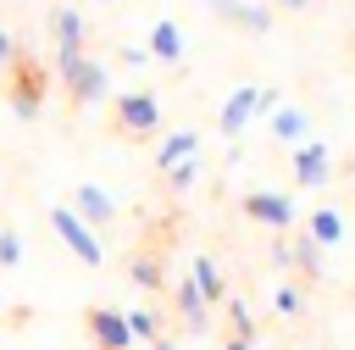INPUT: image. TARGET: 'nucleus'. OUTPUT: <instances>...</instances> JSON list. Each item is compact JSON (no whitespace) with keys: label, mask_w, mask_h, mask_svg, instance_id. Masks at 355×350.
Instances as JSON below:
<instances>
[{"label":"nucleus","mask_w":355,"mask_h":350,"mask_svg":"<svg viewBox=\"0 0 355 350\" xmlns=\"http://www.w3.org/2000/svg\"><path fill=\"white\" fill-rule=\"evenodd\" d=\"M222 350H250V344H244V339H227V344H222Z\"/></svg>","instance_id":"obj_28"},{"label":"nucleus","mask_w":355,"mask_h":350,"mask_svg":"<svg viewBox=\"0 0 355 350\" xmlns=\"http://www.w3.org/2000/svg\"><path fill=\"white\" fill-rule=\"evenodd\" d=\"M178 311H183V322H189V333H205V328H211V306L200 300V289H194L189 278L178 283Z\"/></svg>","instance_id":"obj_17"},{"label":"nucleus","mask_w":355,"mask_h":350,"mask_svg":"<svg viewBox=\"0 0 355 350\" xmlns=\"http://www.w3.org/2000/svg\"><path fill=\"white\" fill-rule=\"evenodd\" d=\"M11 111H17L22 122H33V117L44 111V72H39V67H22V72H17V83H11Z\"/></svg>","instance_id":"obj_9"},{"label":"nucleus","mask_w":355,"mask_h":350,"mask_svg":"<svg viewBox=\"0 0 355 350\" xmlns=\"http://www.w3.org/2000/svg\"><path fill=\"white\" fill-rule=\"evenodd\" d=\"M150 61H161V67H178L183 56H189V39H183V28L172 22V17H155L150 22Z\"/></svg>","instance_id":"obj_7"},{"label":"nucleus","mask_w":355,"mask_h":350,"mask_svg":"<svg viewBox=\"0 0 355 350\" xmlns=\"http://www.w3.org/2000/svg\"><path fill=\"white\" fill-rule=\"evenodd\" d=\"M100 6H116V0H100Z\"/></svg>","instance_id":"obj_30"},{"label":"nucleus","mask_w":355,"mask_h":350,"mask_svg":"<svg viewBox=\"0 0 355 350\" xmlns=\"http://www.w3.org/2000/svg\"><path fill=\"white\" fill-rule=\"evenodd\" d=\"M111 111H116V128H122V133H133V139H139V133H155V128H161V117H166V106H161L155 94H144V89L122 94Z\"/></svg>","instance_id":"obj_5"},{"label":"nucleus","mask_w":355,"mask_h":350,"mask_svg":"<svg viewBox=\"0 0 355 350\" xmlns=\"http://www.w3.org/2000/svg\"><path fill=\"white\" fill-rule=\"evenodd\" d=\"M272 261H283V267H294V272H305V278H322V244H316L311 233H300V239H288V244H272Z\"/></svg>","instance_id":"obj_11"},{"label":"nucleus","mask_w":355,"mask_h":350,"mask_svg":"<svg viewBox=\"0 0 355 350\" xmlns=\"http://www.w3.org/2000/svg\"><path fill=\"white\" fill-rule=\"evenodd\" d=\"M50 228H55V239H61L83 267H105V244H100V233H94L72 206H50Z\"/></svg>","instance_id":"obj_2"},{"label":"nucleus","mask_w":355,"mask_h":350,"mask_svg":"<svg viewBox=\"0 0 355 350\" xmlns=\"http://www.w3.org/2000/svg\"><path fill=\"white\" fill-rule=\"evenodd\" d=\"M128 278H133L139 289H155V283H161V267H155L150 256H133V267H128Z\"/></svg>","instance_id":"obj_20"},{"label":"nucleus","mask_w":355,"mask_h":350,"mask_svg":"<svg viewBox=\"0 0 355 350\" xmlns=\"http://www.w3.org/2000/svg\"><path fill=\"white\" fill-rule=\"evenodd\" d=\"M189 156H200V133H194V128H178V133H166V139L155 144V167H161V172H172V167L189 161Z\"/></svg>","instance_id":"obj_13"},{"label":"nucleus","mask_w":355,"mask_h":350,"mask_svg":"<svg viewBox=\"0 0 355 350\" xmlns=\"http://www.w3.org/2000/svg\"><path fill=\"white\" fill-rule=\"evenodd\" d=\"M122 317H128V333H133V339H144V344L161 339V322H155L150 311H122Z\"/></svg>","instance_id":"obj_19"},{"label":"nucleus","mask_w":355,"mask_h":350,"mask_svg":"<svg viewBox=\"0 0 355 350\" xmlns=\"http://www.w3.org/2000/svg\"><path fill=\"white\" fill-rule=\"evenodd\" d=\"M166 178H172V189H194V183H200V156H189V161H178V167H172Z\"/></svg>","instance_id":"obj_21"},{"label":"nucleus","mask_w":355,"mask_h":350,"mask_svg":"<svg viewBox=\"0 0 355 350\" xmlns=\"http://www.w3.org/2000/svg\"><path fill=\"white\" fill-rule=\"evenodd\" d=\"M305 233H311L322 250H333V244H344V217H338L333 206H316V211L305 217Z\"/></svg>","instance_id":"obj_15"},{"label":"nucleus","mask_w":355,"mask_h":350,"mask_svg":"<svg viewBox=\"0 0 355 350\" xmlns=\"http://www.w3.org/2000/svg\"><path fill=\"white\" fill-rule=\"evenodd\" d=\"M261 117V89L255 83H239L227 100H222V111H216V128H222V139H239L250 122Z\"/></svg>","instance_id":"obj_6"},{"label":"nucleus","mask_w":355,"mask_h":350,"mask_svg":"<svg viewBox=\"0 0 355 350\" xmlns=\"http://www.w3.org/2000/svg\"><path fill=\"white\" fill-rule=\"evenodd\" d=\"M150 350H178V339H166V333H161V339H150Z\"/></svg>","instance_id":"obj_27"},{"label":"nucleus","mask_w":355,"mask_h":350,"mask_svg":"<svg viewBox=\"0 0 355 350\" xmlns=\"http://www.w3.org/2000/svg\"><path fill=\"white\" fill-rule=\"evenodd\" d=\"M89 333H94V344H100V350H128V344H133L128 317H122V311H105V306H94V311H89Z\"/></svg>","instance_id":"obj_12"},{"label":"nucleus","mask_w":355,"mask_h":350,"mask_svg":"<svg viewBox=\"0 0 355 350\" xmlns=\"http://www.w3.org/2000/svg\"><path fill=\"white\" fill-rule=\"evenodd\" d=\"M55 78L67 83V94H72L78 106H100V100L111 94V78H105V67H100V61H89V50H83V56L55 61Z\"/></svg>","instance_id":"obj_1"},{"label":"nucleus","mask_w":355,"mask_h":350,"mask_svg":"<svg viewBox=\"0 0 355 350\" xmlns=\"http://www.w3.org/2000/svg\"><path fill=\"white\" fill-rule=\"evenodd\" d=\"M227 317H233V339H244V344H255V317H250V306L244 300H227Z\"/></svg>","instance_id":"obj_18"},{"label":"nucleus","mask_w":355,"mask_h":350,"mask_svg":"<svg viewBox=\"0 0 355 350\" xmlns=\"http://www.w3.org/2000/svg\"><path fill=\"white\" fill-rule=\"evenodd\" d=\"M0 67H17V39L0 28Z\"/></svg>","instance_id":"obj_25"},{"label":"nucleus","mask_w":355,"mask_h":350,"mask_svg":"<svg viewBox=\"0 0 355 350\" xmlns=\"http://www.w3.org/2000/svg\"><path fill=\"white\" fill-rule=\"evenodd\" d=\"M50 33H55V61L83 56V11L78 6H55L50 11Z\"/></svg>","instance_id":"obj_8"},{"label":"nucleus","mask_w":355,"mask_h":350,"mask_svg":"<svg viewBox=\"0 0 355 350\" xmlns=\"http://www.w3.org/2000/svg\"><path fill=\"white\" fill-rule=\"evenodd\" d=\"M211 11H222V22H233V28H244V11H250V0H205Z\"/></svg>","instance_id":"obj_23"},{"label":"nucleus","mask_w":355,"mask_h":350,"mask_svg":"<svg viewBox=\"0 0 355 350\" xmlns=\"http://www.w3.org/2000/svg\"><path fill=\"white\" fill-rule=\"evenodd\" d=\"M122 61H128V67H150V50H139V44H128V50H122Z\"/></svg>","instance_id":"obj_26"},{"label":"nucleus","mask_w":355,"mask_h":350,"mask_svg":"<svg viewBox=\"0 0 355 350\" xmlns=\"http://www.w3.org/2000/svg\"><path fill=\"white\" fill-rule=\"evenodd\" d=\"M272 306H277V311H283V317H300V311H305V294H300V289H294V283H283V289H277V294H272Z\"/></svg>","instance_id":"obj_22"},{"label":"nucleus","mask_w":355,"mask_h":350,"mask_svg":"<svg viewBox=\"0 0 355 350\" xmlns=\"http://www.w3.org/2000/svg\"><path fill=\"white\" fill-rule=\"evenodd\" d=\"M272 6H288V11H300V6H305V0H272Z\"/></svg>","instance_id":"obj_29"},{"label":"nucleus","mask_w":355,"mask_h":350,"mask_svg":"<svg viewBox=\"0 0 355 350\" xmlns=\"http://www.w3.org/2000/svg\"><path fill=\"white\" fill-rule=\"evenodd\" d=\"M244 217L261 222V228H272V233H288L300 222V206L283 189H255V194H244Z\"/></svg>","instance_id":"obj_3"},{"label":"nucleus","mask_w":355,"mask_h":350,"mask_svg":"<svg viewBox=\"0 0 355 350\" xmlns=\"http://www.w3.org/2000/svg\"><path fill=\"white\" fill-rule=\"evenodd\" d=\"M272 133L294 150V144H305V139H311V117H305L300 106H277V111H272Z\"/></svg>","instance_id":"obj_14"},{"label":"nucleus","mask_w":355,"mask_h":350,"mask_svg":"<svg viewBox=\"0 0 355 350\" xmlns=\"http://www.w3.org/2000/svg\"><path fill=\"white\" fill-rule=\"evenodd\" d=\"M189 283L200 289V300H205V306L227 294V283H222V272H216V261H211V256H194V267H189Z\"/></svg>","instance_id":"obj_16"},{"label":"nucleus","mask_w":355,"mask_h":350,"mask_svg":"<svg viewBox=\"0 0 355 350\" xmlns=\"http://www.w3.org/2000/svg\"><path fill=\"white\" fill-rule=\"evenodd\" d=\"M17 261H22V239L11 228H0V267H17Z\"/></svg>","instance_id":"obj_24"},{"label":"nucleus","mask_w":355,"mask_h":350,"mask_svg":"<svg viewBox=\"0 0 355 350\" xmlns=\"http://www.w3.org/2000/svg\"><path fill=\"white\" fill-rule=\"evenodd\" d=\"M288 167H294V183L300 189H327V178H333V144L305 139V144L288 150Z\"/></svg>","instance_id":"obj_4"},{"label":"nucleus","mask_w":355,"mask_h":350,"mask_svg":"<svg viewBox=\"0 0 355 350\" xmlns=\"http://www.w3.org/2000/svg\"><path fill=\"white\" fill-rule=\"evenodd\" d=\"M72 211H78L89 228H100V222H111V217H116V194H111V189H100V183H78V189H72Z\"/></svg>","instance_id":"obj_10"}]
</instances>
